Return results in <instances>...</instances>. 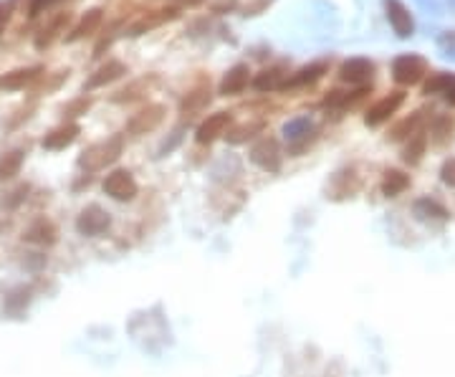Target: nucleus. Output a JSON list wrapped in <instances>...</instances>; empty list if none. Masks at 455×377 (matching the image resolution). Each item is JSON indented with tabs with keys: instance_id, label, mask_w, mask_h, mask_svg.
<instances>
[{
	"instance_id": "nucleus-1",
	"label": "nucleus",
	"mask_w": 455,
	"mask_h": 377,
	"mask_svg": "<svg viewBox=\"0 0 455 377\" xmlns=\"http://www.w3.org/2000/svg\"><path fill=\"white\" fill-rule=\"evenodd\" d=\"M122 150H124L122 134H114V137L104 139V142L94 144V147H89V150L83 152L81 167H86V170H101V167L111 165V162L117 160L122 155Z\"/></svg>"
},
{
	"instance_id": "nucleus-2",
	"label": "nucleus",
	"mask_w": 455,
	"mask_h": 377,
	"mask_svg": "<svg viewBox=\"0 0 455 377\" xmlns=\"http://www.w3.org/2000/svg\"><path fill=\"white\" fill-rule=\"evenodd\" d=\"M428 74V61L417 54H402L392 61V79L400 86H415Z\"/></svg>"
},
{
	"instance_id": "nucleus-3",
	"label": "nucleus",
	"mask_w": 455,
	"mask_h": 377,
	"mask_svg": "<svg viewBox=\"0 0 455 377\" xmlns=\"http://www.w3.org/2000/svg\"><path fill=\"white\" fill-rule=\"evenodd\" d=\"M250 160H253V165L261 167V170L276 172L278 167H281V147H278V142L273 137H263L253 144Z\"/></svg>"
},
{
	"instance_id": "nucleus-4",
	"label": "nucleus",
	"mask_w": 455,
	"mask_h": 377,
	"mask_svg": "<svg viewBox=\"0 0 455 377\" xmlns=\"http://www.w3.org/2000/svg\"><path fill=\"white\" fill-rule=\"evenodd\" d=\"M402 101H405V91H392V94L382 96L377 104H372L369 109H367L364 124H367V127H379V124L387 122L394 111L400 109Z\"/></svg>"
},
{
	"instance_id": "nucleus-5",
	"label": "nucleus",
	"mask_w": 455,
	"mask_h": 377,
	"mask_svg": "<svg viewBox=\"0 0 455 377\" xmlns=\"http://www.w3.org/2000/svg\"><path fill=\"white\" fill-rule=\"evenodd\" d=\"M111 226L109 213H104L99 206H89L83 208L81 216L76 221V231L81 236H89V238H96V236L106 233V228Z\"/></svg>"
},
{
	"instance_id": "nucleus-6",
	"label": "nucleus",
	"mask_w": 455,
	"mask_h": 377,
	"mask_svg": "<svg viewBox=\"0 0 455 377\" xmlns=\"http://www.w3.org/2000/svg\"><path fill=\"white\" fill-rule=\"evenodd\" d=\"M104 193L109 195V198L119 200V203H124V200H132L134 195H137V180L132 178V172L114 170L111 175H106Z\"/></svg>"
},
{
	"instance_id": "nucleus-7",
	"label": "nucleus",
	"mask_w": 455,
	"mask_h": 377,
	"mask_svg": "<svg viewBox=\"0 0 455 377\" xmlns=\"http://www.w3.org/2000/svg\"><path fill=\"white\" fill-rule=\"evenodd\" d=\"M384 3V13H387V21L392 26V31L400 39H410L412 31H415V23H412V16L407 11V6L402 0H382Z\"/></svg>"
},
{
	"instance_id": "nucleus-8",
	"label": "nucleus",
	"mask_w": 455,
	"mask_h": 377,
	"mask_svg": "<svg viewBox=\"0 0 455 377\" xmlns=\"http://www.w3.org/2000/svg\"><path fill=\"white\" fill-rule=\"evenodd\" d=\"M165 106L162 104H147L145 109H139L132 119H129L127 129L132 134H147L152 132L155 127H160L162 119H165Z\"/></svg>"
},
{
	"instance_id": "nucleus-9",
	"label": "nucleus",
	"mask_w": 455,
	"mask_h": 377,
	"mask_svg": "<svg viewBox=\"0 0 455 377\" xmlns=\"http://www.w3.org/2000/svg\"><path fill=\"white\" fill-rule=\"evenodd\" d=\"M339 76L342 81L354 84V86H364V84L372 81L374 76V64L369 59H347L339 69Z\"/></svg>"
},
{
	"instance_id": "nucleus-10",
	"label": "nucleus",
	"mask_w": 455,
	"mask_h": 377,
	"mask_svg": "<svg viewBox=\"0 0 455 377\" xmlns=\"http://www.w3.org/2000/svg\"><path fill=\"white\" fill-rule=\"evenodd\" d=\"M230 111H215V114H210V117L205 119V122L198 127V142L200 144H208V142H213V139H218L220 134H225V129H228V124H230Z\"/></svg>"
},
{
	"instance_id": "nucleus-11",
	"label": "nucleus",
	"mask_w": 455,
	"mask_h": 377,
	"mask_svg": "<svg viewBox=\"0 0 455 377\" xmlns=\"http://www.w3.org/2000/svg\"><path fill=\"white\" fill-rule=\"evenodd\" d=\"M248 81H250V69H248V64H235L230 71L223 76V81H220V94L223 96H235V94H240V91L248 86Z\"/></svg>"
},
{
	"instance_id": "nucleus-12",
	"label": "nucleus",
	"mask_w": 455,
	"mask_h": 377,
	"mask_svg": "<svg viewBox=\"0 0 455 377\" xmlns=\"http://www.w3.org/2000/svg\"><path fill=\"white\" fill-rule=\"evenodd\" d=\"M178 16H180L178 8H162V11H155V13H150V16L142 18V21L134 23V26L129 28V36H142V34H147V31H152V28L162 26V23L175 21Z\"/></svg>"
},
{
	"instance_id": "nucleus-13",
	"label": "nucleus",
	"mask_w": 455,
	"mask_h": 377,
	"mask_svg": "<svg viewBox=\"0 0 455 377\" xmlns=\"http://www.w3.org/2000/svg\"><path fill=\"white\" fill-rule=\"evenodd\" d=\"M41 74V66H28V69H16V71H8L6 76H0V89L16 91L28 86L31 81H36Z\"/></svg>"
},
{
	"instance_id": "nucleus-14",
	"label": "nucleus",
	"mask_w": 455,
	"mask_h": 377,
	"mask_svg": "<svg viewBox=\"0 0 455 377\" xmlns=\"http://www.w3.org/2000/svg\"><path fill=\"white\" fill-rule=\"evenodd\" d=\"M327 71H329V61H314L309 64V66L299 69L289 81H283V86H286V89H289V86H306V84L319 81Z\"/></svg>"
},
{
	"instance_id": "nucleus-15",
	"label": "nucleus",
	"mask_w": 455,
	"mask_h": 377,
	"mask_svg": "<svg viewBox=\"0 0 455 377\" xmlns=\"http://www.w3.org/2000/svg\"><path fill=\"white\" fill-rule=\"evenodd\" d=\"M78 132H81L78 124H63V127H56L53 132H48L44 137V147L46 150H63V147H68V144L78 137Z\"/></svg>"
},
{
	"instance_id": "nucleus-16",
	"label": "nucleus",
	"mask_w": 455,
	"mask_h": 377,
	"mask_svg": "<svg viewBox=\"0 0 455 377\" xmlns=\"http://www.w3.org/2000/svg\"><path fill=\"white\" fill-rule=\"evenodd\" d=\"M124 74H127V66H124L122 61H106L104 66H99L94 71V76L89 79V89H96V86H106V84L117 81V79H122Z\"/></svg>"
},
{
	"instance_id": "nucleus-17",
	"label": "nucleus",
	"mask_w": 455,
	"mask_h": 377,
	"mask_svg": "<svg viewBox=\"0 0 455 377\" xmlns=\"http://www.w3.org/2000/svg\"><path fill=\"white\" fill-rule=\"evenodd\" d=\"M157 74H150V76H142V79H137V81H132L127 86V89H122L117 96H114V101L117 104H124V101H134V99H139V96H145L150 89H155L157 86Z\"/></svg>"
},
{
	"instance_id": "nucleus-18",
	"label": "nucleus",
	"mask_w": 455,
	"mask_h": 377,
	"mask_svg": "<svg viewBox=\"0 0 455 377\" xmlns=\"http://www.w3.org/2000/svg\"><path fill=\"white\" fill-rule=\"evenodd\" d=\"M412 213H415L417 221H448V211H445L440 203L430 198H420L415 200V206H412Z\"/></svg>"
},
{
	"instance_id": "nucleus-19",
	"label": "nucleus",
	"mask_w": 455,
	"mask_h": 377,
	"mask_svg": "<svg viewBox=\"0 0 455 377\" xmlns=\"http://www.w3.org/2000/svg\"><path fill=\"white\" fill-rule=\"evenodd\" d=\"M101 21H104V11H101V8L89 11L81 21L76 23V28H73L71 34H68V41H81V39H86V36H91L96 28L101 26Z\"/></svg>"
},
{
	"instance_id": "nucleus-20",
	"label": "nucleus",
	"mask_w": 455,
	"mask_h": 377,
	"mask_svg": "<svg viewBox=\"0 0 455 377\" xmlns=\"http://www.w3.org/2000/svg\"><path fill=\"white\" fill-rule=\"evenodd\" d=\"M208 104H210V89H208V86H198V89H193L183 99L180 111H183V114H198V111H203Z\"/></svg>"
},
{
	"instance_id": "nucleus-21",
	"label": "nucleus",
	"mask_w": 455,
	"mask_h": 377,
	"mask_svg": "<svg viewBox=\"0 0 455 377\" xmlns=\"http://www.w3.org/2000/svg\"><path fill=\"white\" fill-rule=\"evenodd\" d=\"M410 188V178H407L405 172L400 170H387L384 172V180H382V193L387 198H397L400 193Z\"/></svg>"
},
{
	"instance_id": "nucleus-22",
	"label": "nucleus",
	"mask_w": 455,
	"mask_h": 377,
	"mask_svg": "<svg viewBox=\"0 0 455 377\" xmlns=\"http://www.w3.org/2000/svg\"><path fill=\"white\" fill-rule=\"evenodd\" d=\"M26 241H34V243H41V246H51L56 241V228L53 223L48 221H36L34 226L26 231Z\"/></svg>"
},
{
	"instance_id": "nucleus-23",
	"label": "nucleus",
	"mask_w": 455,
	"mask_h": 377,
	"mask_svg": "<svg viewBox=\"0 0 455 377\" xmlns=\"http://www.w3.org/2000/svg\"><path fill=\"white\" fill-rule=\"evenodd\" d=\"M453 132H455V122L450 114H438V117L433 119V127H430V137H433L435 144H445L453 139Z\"/></svg>"
},
{
	"instance_id": "nucleus-24",
	"label": "nucleus",
	"mask_w": 455,
	"mask_h": 377,
	"mask_svg": "<svg viewBox=\"0 0 455 377\" xmlns=\"http://www.w3.org/2000/svg\"><path fill=\"white\" fill-rule=\"evenodd\" d=\"M253 86L258 91H271V89H278V86H283V69H263L261 74H255L253 79Z\"/></svg>"
},
{
	"instance_id": "nucleus-25",
	"label": "nucleus",
	"mask_w": 455,
	"mask_h": 377,
	"mask_svg": "<svg viewBox=\"0 0 455 377\" xmlns=\"http://www.w3.org/2000/svg\"><path fill=\"white\" fill-rule=\"evenodd\" d=\"M422 114H425V111H415V114H410L407 119H402V122L392 129V134H389V137H392V139H410V137H415L417 129H420V124H422V119H425Z\"/></svg>"
},
{
	"instance_id": "nucleus-26",
	"label": "nucleus",
	"mask_w": 455,
	"mask_h": 377,
	"mask_svg": "<svg viewBox=\"0 0 455 377\" xmlns=\"http://www.w3.org/2000/svg\"><path fill=\"white\" fill-rule=\"evenodd\" d=\"M66 18L68 13H61V16H56L53 21H51L48 28H44L39 34V39H36V49H46V46H51L56 39H58V31H61L63 26H66Z\"/></svg>"
},
{
	"instance_id": "nucleus-27",
	"label": "nucleus",
	"mask_w": 455,
	"mask_h": 377,
	"mask_svg": "<svg viewBox=\"0 0 455 377\" xmlns=\"http://www.w3.org/2000/svg\"><path fill=\"white\" fill-rule=\"evenodd\" d=\"M425 147H428V137L417 132L415 137H410V144H407L405 152H402V160H405L407 165H417V162L422 160V155H425Z\"/></svg>"
},
{
	"instance_id": "nucleus-28",
	"label": "nucleus",
	"mask_w": 455,
	"mask_h": 377,
	"mask_svg": "<svg viewBox=\"0 0 455 377\" xmlns=\"http://www.w3.org/2000/svg\"><path fill=\"white\" fill-rule=\"evenodd\" d=\"M21 165H23V152L21 150L8 152L6 157H0V180L16 178L18 172H21Z\"/></svg>"
},
{
	"instance_id": "nucleus-29",
	"label": "nucleus",
	"mask_w": 455,
	"mask_h": 377,
	"mask_svg": "<svg viewBox=\"0 0 455 377\" xmlns=\"http://www.w3.org/2000/svg\"><path fill=\"white\" fill-rule=\"evenodd\" d=\"M453 84H455L453 74H433V76L425 81V86H422V94H445Z\"/></svg>"
},
{
	"instance_id": "nucleus-30",
	"label": "nucleus",
	"mask_w": 455,
	"mask_h": 377,
	"mask_svg": "<svg viewBox=\"0 0 455 377\" xmlns=\"http://www.w3.org/2000/svg\"><path fill=\"white\" fill-rule=\"evenodd\" d=\"M309 132H311L309 117L291 119V122H286V127H283V134H286V139H289V142H299V139L309 137Z\"/></svg>"
},
{
	"instance_id": "nucleus-31",
	"label": "nucleus",
	"mask_w": 455,
	"mask_h": 377,
	"mask_svg": "<svg viewBox=\"0 0 455 377\" xmlns=\"http://www.w3.org/2000/svg\"><path fill=\"white\" fill-rule=\"evenodd\" d=\"M258 132H263V122H248V124H240V127H235L233 132L228 134V142L230 144H240L245 142V139L255 137Z\"/></svg>"
},
{
	"instance_id": "nucleus-32",
	"label": "nucleus",
	"mask_w": 455,
	"mask_h": 377,
	"mask_svg": "<svg viewBox=\"0 0 455 377\" xmlns=\"http://www.w3.org/2000/svg\"><path fill=\"white\" fill-rule=\"evenodd\" d=\"M367 94V89H359V91H354V94H349V91H329V96L324 99V106H347V104H352V101H357V99H362V96Z\"/></svg>"
},
{
	"instance_id": "nucleus-33",
	"label": "nucleus",
	"mask_w": 455,
	"mask_h": 377,
	"mask_svg": "<svg viewBox=\"0 0 455 377\" xmlns=\"http://www.w3.org/2000/svg\"><path fill=\"white\" fill-rule=\"evenodd\" d=\"M440 180H443L448 188H455V157L443 162V167H440Z\"/></svg>"
},
{
	"instance_id": "nucleus-34",
	"label": "nucleus",
	"mask_w": 455,
	"mask_h": 377,
	"mask_svg": "<svg viewBox=\"0 0 455 377\" xmlns=\"http://www.w3.org/2000/svg\"><path fill=\"white\" fill-rule=\"evenodd\" d=\"M89 106H91L89 99H78V101H73V104L66 106V114H68V117H78V114H86V109H89Z\"/></svg>"
},
{
	"instance_id": "nucleus-35",
	"label": "nucleus",
	"mask_w": 455,
	"mask_h": 377,
	"mask_svg": "<svg viewBox=\"0 0 455 377\" xmlns=\"http://www.w3.org/2000/svg\"><path fill=\"white\" fill-rule=\"evenodd\" d=\"M13 8H16V0H3V3H0V31H3V26L8 23V18H11Z\"/></svg>"
},
{
	"instance_id": "nucleus-36",
	"label": "nucleus",
	"mask_w": 455,
	"mask_h": 377,
	"mask_svg": "<svg viewBox=\"0 0 455 377\" xmlns=\"http://www.w3.org/2000/svg\"><path fill=\"white\" fill-rule=\"evenodd\" d=\"M273 0H255L253 6H245V16H255V13H261L266 6H271Z\"/></svg>"
},
{
	"instance_id": "nucleus-37",
	"label": "nucleus",
	"mask_w": 455,
	"mask_h": 377,
	"mask_svg": "<svg viewBox=\"0 0 455 377\" xmlns=\"http://www.w3.org/2000/svg\"><path fill=\"white\" fill-rule=\"evenodd\" d=\"M445 99H448L450 104H455V84H453V86H450L448 91H445Z\"/></svg>"
},
{
	"instance_id": "nucleus-38",
	"label": "nucleus",
	"mask_w": 455,
	"mask_h": 377,
	"mask_svg": "<svg viewBox=\"0 0 455 377\" xmlns=\"http://www.w3.org/2000/svg\"><path fill=\"white\" fill-rule=\"evenodd\" d=\"M183 3H185V6H200L203 0H183Z\"/></svg>"
}]
</instances>
